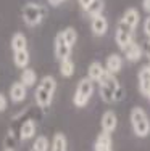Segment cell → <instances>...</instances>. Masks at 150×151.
Returning <instances> with one entry per match:
<instances>
[{
	"instance_id": "obj_24",
	"label": "cell",
	"mask_w": 150,
	"mask_h": 151,
	"mask_svg": "<svg viewBox=\"0 0 150 151\" xmlns=\"http://www.w3.org/2000/svg\"><path fill=\"white\" fill-rule=\"evenodd\" d=\"M62 34H63V39L66 40V44L73 48V47L76 45V42H78V32H76V29H73V27H66V29L62 31Z\"/></svg>"
},
{
	"instance_id": "obj_15",
	"label": "cell",
	"mask_w": 150,
	"mask_h": 151,
	"mask_svg": "<svg viewBox=\"0 0 150 151\" xmlns=\"http://www.w3.org/2000/svg\"><path fill=\"white\" fill-rule=\"evenodd\" d=\"M105 68H103L102 63H99V61H94V63L89 64V69H87V77L91 79L92 82H99L100 79H102V76L105 74Z\"/></svg>"
},
{
	"instance_id": "obj_18",
	"label": "cell",
	"mask_w": 150,
	"mask_h": 151,
	"mask_svg": "<svg viewBox=\"0 0 150 151\" xmlns=\"http://www.w3.org/2000/svg\"><path fill=\"white\" fill-rule=\"evenodd\" d=\"M34 135H36V121H33V119L24 121L20 129V138L31 140V138H34Z\"/></svg>"
},
{
	"instance_id": "obj_7",
	"label": "cell",
	"mask_w": 150,
	"mask_h": 151,
	"mask_svg": "<svg viewBox=\"0 0 150 151\" xmlns=\"http://www.w3.org/2000/svg\"><path fill=\"white\" fill-rule=\"evenodd\" d=\"M53 47H55V56H57V60H58V61L66 60V58H71V50H73V48H71V47L66 44V40L63 39L62 31L57 34Z\"/></svg>"
},
{
	"instance_id": "obj_5",
	"label": "cell",
	"mask_w": 150,
	"mask_h": 151,
	"mask_svg": "<svg viewBox=\"0 0 150 151\" xmlns=\"http://www.w3.org/2000/svg\"><path fill=\"white\" fill-rule=\"evenodd\" d=\"M92 93H94V82L89 77H83L79 82H78L76 92H74L73 96V103L76 108H84L89 103Z\"/></svg>"
},
{
	"instance_id": "obj_27",
	"label": "cell",
	"mask_w": 150,
	"mask_h": 151,
	"mask_svg": "<svg viewBox=\"0 0 150 151\" xmlns=\"http://www.w3.org/2000/svg\"><path fill=\"white\" fill-rule=\"evenodd\" d=\"M95 151H113L112 146H103V145H94Z\"/></svg>"
},
{
	"instance_id": "obj_2",
	"label": "cell",
	"mask_w": 150,
	"mask_h": 151,
	"mask_svg": "<svg viewBox=\"0 0 150 151\" xmlns=\"http://www.w3.org/2000/svg\"><path fill=\"white\" fill-rule=\"evenodd\" d=\"M97 84H99L100 98H102L105 103H115L116 101V93L121 88L120 82H118V79L115 77V76L105 73Z\"/></svg>"
},
{
	"instance_id": "obj_16",
	"label": "cell",
	"mask_w": 150,
	"mask_h": 151,
	"mask_svg": "<svg viewBox=\"0 0 150 151\" xmlns=\"http://www.w3.org/2000/svg\"><path fill=\"white\" fill-rule=\"evenodd\" d=\"M29 60H31V56H29L28 48L26 50H18V52H13V61H15V66L20 68L21 71L26 69V68L29 66Z\"/></svg>"
},
{
	"instance_id": "obj_9",
	"label": "cell",
	"mask_w": 150,
	"mask_h": 151,
	"mask_svg": "<svg viewBox=\"0 0 150 151\" xmlns=\"http://www.w3.org/2000/svg\"><path fill=\"white\" fill-rule=\"evenodd\" d=\"M8 95H10V100H12L13 103H21V101H24L26 96H28V88L24 87L20 81H16L10 85Z\"/></svg>"
},
{
	"instance_id": "obj_19",
	"label": "cell",
	"mask_w": 150,
	"mask_h": 151,
	"mask_svg": "<svg viewBox=\"0 0 150 151\" xmlns=\"http://www.w3.org/2000/svg\"><path fill=\"white\" fill-rule=\"evenodd\" d=\"M10 45H12L13 52H18V50H26L28 48L26 35H24L23 32H15V34L12 35V42H10Z\"/></svg>"
},
{
	"instance_id": "obj_31",
	"label": "cell",
	"mask_w": 150,
	"mask_h": 151,
	"mask_svg": "<svg viewBox=\"0 0 150 151\" xmlns=\"http://www.w3.org/2000/svg\"><path fill=\"white\" fill-rule=\"evenodd\" d=\"M5 151H13V150H12V148H7V150H5Z\"/></svg>"
},
{
	"instance_id": "obj_8",
	"label": "cell",
	"mask_w": 150,
	"mask_h": 151,
	"mask_svg": "<svg viewBox=\"0 0 150 151\" xmlns=\"http://www.w3.org/2000/svg\"><path fill=\"white\" fill-rule=\"evenodd\" d=\"M91 31L97 37L105 35L107 31H108V21H107V18L103 15H97V16L91 18Z\"/></svg>"
},
{
	"instance_id": "obj_6",
	"label": "cell",
	"mask_w": 150,
	"mask_h": 151,
	"mask_svg": "<svg viewBox=\"0 0 150 151\" xmlns=\"http://www.w3.org/2000/svg\"><path fill=\"white\" fill-rule=\"evenodd\" d=\"M134 29H131L128 24H124L123 21H118V26H116V34H115V40L116 45L120 47L121 50H124L131 42L134 40Z\"/></svg>"
},
{
	"instance_id": "obj_22",
	"label": "cell",
	"mask_w": 150,
	"mask_h": 151,
	"mask_svg": "<svg viewBox=\"0 0 150 151\" xmlns=\"http://www.w3.org/2000/svg\"><path fill=\"white\" fill-rule=\"evenodd\" d=\"M60 74H62L63 77H71V76L74 74V63L71 58L60 61Z\"/></svg>"
},
{
	"instance_id": "obj_23",
	"label": "cell",
	"mask_w": 150,
	"mask_h": 151,
	"mask_svg": "<svg viewBox=\"0 0 150 151\" xmlns=\"http://www.w3.org/2000/svg\"><path fill=\"white\" fill-rule=\"evenodd\" d=\"M49 148H50L49 138H47V137H44V135H41V137H37V138L34 140L31 151H49Z\"/></svg>"
},
{
	"instance_id": "obj_11",
	"label": "cell",
	"mask_w": 150,
	"mask_h": 151,
	"mask_svg": "<svg viewBox=\"0 0 150 151\" xmlns=\"http://www.w3.org/2000/svg\"><path fill=\"white\" fill-rule=\"evenodd\" d=\"M100 125H102V132H107V134H112L115 132L116 125H118V117L115 114V111H105L102 114V121H100Z\"/></svg>"
},
{
	"instance_id": "obj_29",
	"label": "cell",
	"mask_w": 150,
	"mask_h": 151,
	"mask_svg": "<svg viewBox=\"0 0 150 151\" xmlns=\"http://www.w3.org/2000/svg\"><path fill=\"white\" fill-rule=\"evenodd\" d=\"M142 50H144V52H145V55H147V58L150 60V39H149L147 42H145V47H144V48H142Z\"/></svg>"
},
{
	"instance_id": "obj_30",
	"label": "cell",
	"mask_w": 150,
	"mask_h": 151,
	"mask_svg": "<svg viewBox=\"0 0 150 151\" xmlns=\"http://www.w3.org/2000/svg\"><path fill=\"white\" fill-rule=\"evenodd\" d=\"M78 2H79V6H81V8L86 10V8L89 6V3L92 2V0H78Z\"/></svg>"
},
{
	"instance_id": "obj_4",
	"label": "cell",
	"mask_w": 150,
	"mask_h": 151,
	"mask_svg": "<svg viewBox=\"0 0 150 151\" xmlns=\"http://www.w3.org/2000/svg\"><path fill=\"white\" fill-rule=\"evenodd\" d=\"M45 15H47V10H45L42 5L33 3V2L24 3L23 10H21V16H23L24 23H26L28 26H31V27L39 26V24L44 21Z\"/></svg>"
},
{
	"instance_id": "obj_3",
	"label": "cell",
	"mask_w": 150,
	"mask_h": 151,
	"mask_svg": "<svg viewBox=\"0 0 150 151\" xmlns=\"http://www.w3.org/2000/svg\"><path fill=\"white\" fill-rule=\"evenodd\" d=\"M129 121H131V125H133L134 134L137 137L145 138V137L150 134V119H149L147 113L144 111V108L134 106L133 109H131Z\"/></svg>"
},
{
	"instance_id": "obj_25",
	"label": "cell",
	"mask_w": 150,
	"mask_h": 151,
	"mask_svg": "<svg viewBox=\"0 0 150 151\" xmlns=\"http://www.w3.org/2000/svg\"><path fill=\"white\" fill-rule=\"evenodd\" d=\"M7 108H8V98L3 93H0V113H3Z\"/></svg>"
},
{
	"instance_id": "obj_21",
	"label": "cell",
	"mask_w": 150,
	"mask_h": 151,
	"mask_svg": "<svg viewBox=\"0 0 150 151\" xmlns=\"http://www.w3.org/2000/svg\"><path fill=\"white\" fill-rule=\"evenodd\" d=\"M103 8H105V2H103V0H92L84 12L87 13L91 18H94V16H97V15H102Z\"/></svg>"
},
{
	"instance_id": "obj_20",
	"label": "cell",
	"mask_w": 150,
	"mask_h": 151,
	"mask_svg": "<svg viewBox=\"0 0 150 151\" xmlns=\"http://www.w3.org/2000/svg\"><path fill=\"white\" fill-rule=\"evenodd\" d=\"M50 151H68V142L66 137L63 134H55L52 140V146H50Z\"/></svg>"
},
{
	"instance_id": "obj_28",
	"label": "cell",
	"mask_w": 150,
	"mask_h": 151,
	"mask_svg": "<svg viewBox=\"0 0 150 151\" xmlns=\"http://www.w3.org/2000/svg\"><path fill=\"white\" fill-rule=\"evenodd\" d=\"M142 8L145 13H150V0H142Z\"/></svg>"
},
{
	"instance_id": "obj_13",
	"label": "cell",
	"mask_w": 150,
	"mask_h": 151,
	"mask_svg": "<svg viewBox=\"0 0 150 151\" xmlns=\"http://www.w3.org/2000/svg\"><path fill=\"white\" fill-rule=\"evenodd\" d=\"M139 90L144 96H149L150 93V68L144 66L139 71Z\"/></svg>"
},
{
	"instance_id": "obj_32",
	"label": "cell",
	"mask_w": 150,
	"mask_h": 151,
	"mask_svg": "<svg viewBox=\"0 0 150 151\" xmlns=\"http://www.w3.org/2000/svg\"><path fill=\"white\" fill-rule=\"evenodd\" d=\"M149 68H150V63H149Z\"/></svg>"
},
{
	"instance_id": "obj_26",
	"label": "cell",
	"mask_w": 150,
	"mask_h": 151,
	"mask_svg": "<svg viewBox=\"0 0 150 151\" xmlns=\"http://www.w3.org/2000/svg\"><path fill=\"white\" fill-rule=\"evenodd\" d=\"M142 29H144V34L150 39V15L144 19V26H142Z\"/></svg>"
},
{
	"instance_id": "obj_17",
	"label": "cell",
	"mask_w": 150,
	"mask_h": 151,
	"mask_svg": "<svg viewBox=\"0 0 150 151\" xmlns=\"http://www.w3.org/2000/svg\"><path fill=\"white\" fill-rule=\"evenodd\" d=\"M20 82H21V84H23L26 88L34 87L36 82H37V74H36V71L31 69V68L23 69V71H21V76H20Z\"/></svg>"
},
{
	"instance_id": "obj_1",
	"label": "cell",
	"mask_w": 150,
	"mask_h": 151,
	"mask_svg": "<svg viewBox=\"0 0 150 151\" xmlns=\"http://www.w3.org/2000/svg\"><path fill=\"white\" fill-rule=\"evenodd\" d=\"M57 90V81L53 76H44V77L39 81L37 88L34 92V98L37 106L41 108H47L52 105L53 101V95Z\"/></svg>"
},
{
	"instance_id": "obj_10",
	"label": "cell",
	"mask_w": 150,
	"mask_h": 151,
	"mask_svg": "<svg viewBox=\"0 0 150 151\" xmlns=\"http://www.w3.org/2000/svg\"><path fill=\"white\" fill-rule=\"evenodd\" d=\"M103 68H105V71H107L108 74L116 76V74L121 71V68H123V58H121L118 53H112V55L107 56Z\"/></svg>"
},
{
	"instance_id": "obj_12",
	"label": "cell",
	"mask_w": 150,
	"mask_h": 151,
	"mask_svg": "<svg viewBox=\"0 0 150 151\" xmlns=\"http://www.w3.org/2000/svg\"><path fill=\"white\" fill-rule=\"evenodd\" d=\"M124 52V56H126L128 61H131V63H136V61H139L142 58V55H144V50H142V47L137 44V42H131L129 45L126 47V48L123 50Z\"/></svg>"
},
{
	"instance_id": "obj_14",
	"label": "cell",
	"mask_w": 150,
	"mask_h": 151,
	"mask_svg": "<svg viewBox=\"0 0 150 151\" xmlns=\"http://www.w3.org/2000/svg\"><path fill=\"white\" fill-rule=\"evenodd\" d=\"M121 21H123L124 24H128L131 29L136 31V27L141 23V15H139V12L136 8H128L126 12L123 13V16H121Z\"/></svg>"
}]
</instances>
